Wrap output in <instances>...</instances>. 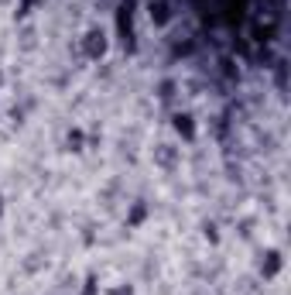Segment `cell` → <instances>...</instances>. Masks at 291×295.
Returning a JSON list of instances; mask_svg holds the SVG:
<instances>
[{"mask_svg":"<svg viewBox=\"0 0 291 295\" xmlns=\"http://www.w3.org/2000/svg\"><path fill=\"white\" fill-rule=\"evenodd\" d=\"M117 31L127 48H134V0H120L117 7Z\"/></svg>","mask_w":291,"mask_h":295,"instance_id":"1","label":"cell"},{"mask_svg":"<svg viewBox=\"0 0 291 295\" xmlns=\"http://www.w3.org/2000/svg\"><path fill=\"white\" fill-rule=\"evenodd\" d=\"M82 52H86L89 59H99V55L106 52V35H103V31H89L86 41H82Z\"/></svg>","mask_w":291,"mask_h":295,"instance_id":"2","label":"cell"},{"mask_svg":"<svg viewBox=\"0 0 291 295\" xmlns=\"http://www.w3.org/2000/svg\"><path fill=\"white\" fill-rule=\"evenodd\" d=\"M175 131H178L185 141H192V138H195V124H192V117H189V113H178V117H175Z\"/></svg>","mask_w":291,"mask_h":295,"instance_id":"3","label":"cell"},{"mask_svg":"<svg viewBox=\"0 0 291 295\" xmlns=\"http://www.w3.org/2000/svg\"><path fill=\"white\" fill-rule=\"evenodd\" d=\"M147 10H151V21H154V24H168V17H171V14H168V3H161V0L151 3Z\"/></svg>","mask_w":291,"mask_h":295,"instance_id":"4","label":"cell"},{"mask_svg":"<svg viewBox=\"0 0 291 295\" xmlns=\"http://www.w3.org/2000/svg\"><path fill=\"white\" fill-rule=\"evenodd\" d=\"M260 268H264V275H278V268H281V254H278V251H271V254H267V261H264Z\"/></svg>","mask_w":291,"mask_h":295,"instance_id":"5","label":"cell"},{"mask_svg":"<svg viewBox=\"0 0 291 295\" xmlns=\"http://www.w3.org/2000/svg\"><path fill=\"white\" fill-rule=\"evenodd\" d=\"M144 213H147V210H144V203H137V206L130 210V217H127V223H130V226H137V223L144 220Z\"/></svg>","mask_w":291,"mask_h":295,"instance_id":"6","label":"cell"},{"mask_svg":"<svg viewBox=\"0 0 291 295\" xmlns=\"http://www.w3.org/2000/svg\"><path fill=\"white\" fill-rule=\"evenodd\" d=\"M79 145H82V131H69V148L79 151Z\"/></svg>","mask_w":291,"mask_h":295,"instance_id":"7","label":"cell"},{"mask_svg":"<svg viewBox=\"0 0 291 295\" xmlns=\"http://www.w3.org/2000/svg\"><path fill=\"white\" fill-rule=\"evenodd\" d=\"M31 3H34V0H21V7H17V14H28V10H31Z\"/></svg>","mask_w":291,"mask_h":295,"instance_id":"8","label":"cell"},{"mask_svg":"<svg viewBox=\"0 0 291 295\" xmlns=\"http://www.w3.org/2000/svg\"><path fill=\"white\" fill-rule=\"evenodd\" d=\"M82 295H96V282H93V278L86 282V292H82Z\"/></svg>","mask_w":291,"mask_h":295,"instance_id":"9","label":"cell"},{"mask_svg":"<svg viewBox=\"0 0 291 295\" xmlns=\"http://www.w3.org/2000/svg\"><path fill=\"white\" fill-rule=\"evenodd\" d=\"M0 203H3V199H0Z\"/></svg>","mask_w":291,"mask_h":295,"instance_id":"10","label":"cell"}]
</instances>
